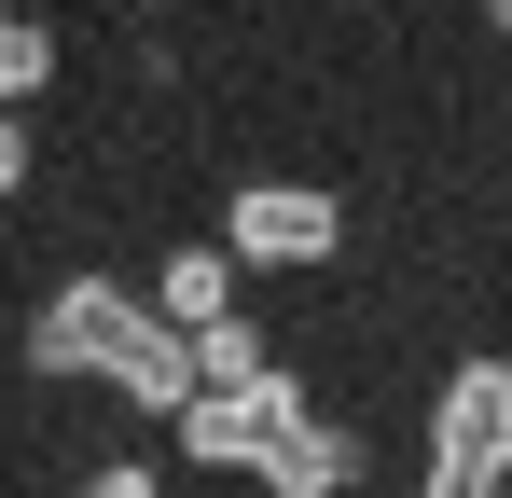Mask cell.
I'll list each match as a JSON object with an SVG mask.
<instances>
[{
	"label": "cell",
	"instance_id": "1",
	"mask_svg": "<svg viewBox=\"0 0 512 498\" xmlns=\"http://www.w3.org/2000/svg\"><path fill=\"white\" fill-rule=\"evenodd\" d=\"M28 360H42V374H111L125 402H153V415H180V402H194V346H180V332L153 319V305L97 291V277H70V291L42 305Z\"/></svg>",
	"mask_w": 512,
	"mask_h": 498
},
{
	"label": "cell",
	"instance_id": "9",
	"mask_svg": "<svg viewBox=\"0 0 512 498\" xmlns=\"http://www.w3.org/2000/svg\"><path fill=\"white\" fill-rule=\"evenodd\" d=\"M0 194H28V125L0 111Z\"/></svg>",
	"mask_w": 512,
	"mask_h": 498
},
{
	"label": "cell",
	"instance_id": "3",
	"mask_svg": "<svg viewBox=\"0 0 512 498\" xmlns=\"http://www.w3.org/2000/svg\"><path fill=\"white\" fill-rule=\"evenodd\" d=\"M291 402H305L291 374H263V388H194L167 429H180V457H194V471H250V457H263V429H277Z\"/></svg>",
	"mask_w": 512,
	"mask_h": 498
},
{
	"label": "cell",
	"instance_id": "7",
	"mask_svg": "<svg viewBox=\"0 0 512 498\" xmlns=\"http://www.w3.org/2000/svg\"><path fill=\"white\" fill-rule=\"evenodd\" d=\"M42 83H56V28L0 0V111H14V97H42Z\"/></svg>",
	"mask_w": 512,
	"mask_h": 498
},
{
	"label": "cell",
	"instance_id": "12",
	"mask_svg": "<svg viewBox=\"0 0 512 498\" xmlns=\"http://www.w3.org/2000/svg\"><path fill=\"white\" fill-rule=\"evenodd\" d=\"M485 14H499V28H512V0H485Z\"/></svg>",
	"mask_w": 512,
	"mask_h": 498
},
{
	"label": "cell",
	"instance_id": "2",
	"mask_svg": "<svg viewBox=\"0 0 512 498\" xmlns=\"http://www.w3.org/2000/svg\"><path fill=\"white\" fill-rule=\"evenodd\" d=\"M429 471H512V360H457V374H443Z\"/></svg>",
	"mask_w": 512,
	"mask_h": 498
},
{
	"label": "cell",
	"instance_id": "4",
	"mask_svg": "<svg viewBox=\"0 0 512 498\" xmlns=\"http://www.w3.org/2000/svg\"><path fill=\"white\" fill-rule=\"evenodd\" d=\"M236 263H319L333 249V194H305V180H250L236 194V222H222Z\"/></svg>",
	"mask_w": 512,
	"mask_h": 498
},
{
	"label": "cell",
	"instance_id": "5",
	"mask_svg": "<svg viewBox=\"0 0 512 498\" xmlns=\"http://www.w3.org/2000/svg\"><path fill=\"white\" fill-rule=\"evenodd\" d=\"M250 471H263V485H277V498H333L346 471H360V443H346L333 415H305V402H291V415H277V429H263V457H250Z\"/></svg>",
	"mask_w": 512,
	"mask_h": 498
},
{
	"label": "cell",
	"instance_id": "10",
	"mask_svg": "<svg viewBox=\"0 0 512 498\" xmlns=\"http://www.w3.org/2000/svg\"><path fill=\"white\" fill-rule=\"evenodd\" d=\"M429 498H499V471H429Z\"/></svg>",
	"mask_w": 512,
	"mask_h": 498
},
{
	"label": "cell",
	"instance_id": "8",
	"mask_svg": "<svg viewBox=\"0 0 512 498\" xmlns=\"http://www.w3.org/2000/svg\"><path fill=\"white\" fill-rule=\"evenodd\" d=\"M194 374H208V388H263V332L236 319V305H222V319H194Z\"/></svg>",
	"mask_w": 512,
	"mask_h": 498
},
{
	"label": "cell",
	"instance_id": "11",
	"mask_svg": "<svg viewBox=\"0 0 512 498\" xmlns=\"http://www.w3.org/2000/svg\"><path fill=\"white\" fill-rule=\"evenodd\" d=\"M84 498H153V471H97V485Z\"/></svg>",
	"mask_w": 512,
	"mask_h": 498
},
{
	"label": "cell",
	"instance_id": "6",
	"mask_svg": "<svg viewBox=\"0 0 512 498\" xmlns=\"http://www.w3.org/2000/svg\"><path fill=\"white\" fill-rule=\"evenodd\" d=\"M222 305H236V249H167V263H153V319L167 332L222 319Z\"/></svg>",
	"mask_w": 512,
	"mask_h": 498
}]
</instances>
